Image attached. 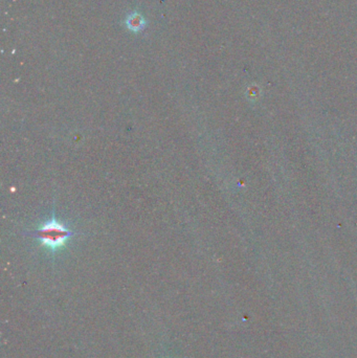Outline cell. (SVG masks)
Segmentation results:
<instances>
[{
  "label": "cell",
  "instance_id": "6da1fadb",
  "mask_svg": "<svg viewBox=\"0 0 357 358\" xmlns=\"http://www.w3.org/2000/svg\"><path fill=\"white\" fill-rule=\"evenodd\" d=\"M75 235L76 233H73L65 225L59 222L55 215L52 216L50 220L39 226L34 233V236L40 243L49 250L60 249Z\"/></svg>",
  "mask_w": 357,
  "mask_h": 358
},
{
  "label": "cell",
  "instance_id": "7a4b0ae2",
  "mask_svg": "<svg viewBox=\"0 0 357 358\" xmlns=\"http://www.w3.org/2000/svg\"><path fill=\"white\" fill-rule=\"evenodd\" d=\"M126 24H127V27L134 31V33H138V31L142 30L145 26V20L143 18V16H141L140 14H132L130 16H128L127 20H126Z\"/></svg>",
  "mask_w": 357,
  "mask_h": 358
}]
</instances>
